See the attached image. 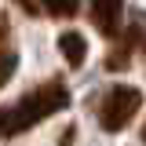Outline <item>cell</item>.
Returning <instances> with one entry per match:
<instances>
[{
	"instance_id": "7a4b0ae2",
	"label": "cell",
	"mask_w": 146,
	"mask_h": 146,
	"mask_svg": "<svg viewBox=\"0 0 146 146\" xmlns=\"http://www.w3.org/2000/svg\"><path fill=\"white\" fill-rule=\"evenodd\" d=\"M143 106V91L131 88V84H113L106 91V99H102V106H99V124L106 128V131H121V128L139 113Z\"/></svg>"
},
{
	"instance_id": "5b68a950",
	"label": "cell",
	"mask_w": 146,
	"mask_h": 146,
	"mask_svg": "<svg viewBox=\"0 0 146 146\" xmlns=\"http://www.w3.org/2000/svg\"><path fill=\"white\" fill-rule=\"evenodd\" d=\"M44 7H48V15H55V18H73L80 11V0H44Z\"/></svg>"
},
{
	"instance_id": "8992f818",
	"label": "cell",
	"mask_w": 146,
	"mask_h": 146,
	"mask_svg": "<svg viewBox=\"0 0 146 146\" xmlns=\"http://www.w3.org/2000/svg\"><path fill=\"white\" fill-rule=\"evenodd\" d=\"M15 66H18V58H15V51H0V88L11 80V73H15Z\"/></svg>"
},
{
	"instance_id": "ba28073f",
	"label": "cell",
	"mask_w": 146,
	"mask_h": 146,
	"mask_svg": "<svg viewBox=\"0 0 146 146\" xmlns=\"http://www.w3.org/2000/svg\"><path fill=\"white\" fill-rule=\"evenodd\" d=\"M143 139H146V128H143Z\"/></svg>"
},
{
	"instance_id": "3957f363",
	"label": "cell",
	"mask_w": 146,
	"mask_h": 146,
	"mask_svg": "<svg viewBox=\"0 0 146 146\" xmlns=\"http://www.w3.org/2000/svg\"><path fill=\"white\" fill-rule=\"evenodd\" d=\"M121 11H124V0H91V26L99 33H117V22H121Z\"/></svg>"
},
{
	"instance_id": "6da1fadb",
	"label": "cell",
	"mask_w": 146,
	"mask_h": 146,
	"mask_svg": "<svg viewBox=\"0 0 146 146\" xmlns=\"http://www.w3.org/2000/svg\"><path fill=\"white\" fill-rule=\"evenodd\" d=\"M66 106H70V91L62 88L58 80H48L40 88L26 91L11 110H4V135H18V131L40 124L44 117H51V113H58Z\"/></svg>"
},
{
	"instance_id": "277c9868",
	"label": "cell",
	"mask_w": 146,
	"mask_h": 146,
	"mask_svg": "<svg viewBox=\"0 0 146 146\" xmlns=\"http://www.w3.org/2000/svg\"><path fill=\"white\" fill-rule=\"evenodd\" d=\"M58 51H62V58L70 62L73 70H80L84 58H88V40H84L80 33H73V29H66V33L58 36Z\"/></svg>"
},
{
	"instance_id": "52a82bcc",
	"label": "cell",
	"mask_w": 146,
	"mask_h": 146,
	"mask_svg": "<svg viewBox=\"0 0 146 146\" xmlns=\"http://www.w3.org/2000/svg\"><path fill=\"white\" fill-rule=\"evenodd\" d=\"M0 135H4V110H0Z\"/></svg>"
}]
</instances>
